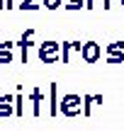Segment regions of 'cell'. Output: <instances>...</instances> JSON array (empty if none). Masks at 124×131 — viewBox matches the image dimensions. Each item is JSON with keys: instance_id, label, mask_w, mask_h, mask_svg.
<instances>
[{"instance_id": "obj_10", "label": "cell", "mask_w": 124, "mask_h": 131, "mask_svg": "<svg viewBox=\"0 0 124 131\" xmlns=\"http://www.w3.org/2000/svg\"><path fill=\"white\" fill-rule=\"evenodd\" d=\"M15 7H19V10H39L42 5H37V0H19Z\"/></svg>"}, {"instance_id": "obj_21", "label": "cell", "mask_w": 124, "mask_h": 131, "mask_svg": "<svg viewBox=\"0 0 124 131\" xmlns=\"http://www.w3.org/2000/svg\"><path fill=\"white\" fill-rule=\"evenodd\" d=\"M95 5H92V0H85V10H92Z\"/></svg>"}, {"instance_id": "obj_2", "label": "cell", "mask_w": 124, "mask_h": 131, "mask_svg": "<svg viewBox=\"0 0 124 131\" xmlns=\"http://www.w3.org/2000/svg\"><path fill=\"white\" fill-rule=\"evenodd\" d=\"M37 58L42 63H58V61H61V44H58V41L37 44Z\"/></svg>"}, {"instance_id": "obj_19", "label": "cell", "mask_w": 124, "mask_h": 131, "mask_svg": "<svg viewBox=\"0 0 124 131\" xmlns=\"http://www.w3.org/2000/svg\"><path fill=\"white\" fill-rule=\"evenodd\" d=\"M10 7H15V0H5V10H10Z\"/></svg>"}, {"instance_id": "obj_13", "label": "cell", "mask_w": 124, "mask_h": 131, "mask_svg": "<svg viewBox=\"0 0 124 131\" xmlns=\"http://www.w3.org/2000/svg\"><path fill=\"white\" fill-rule=\"evenodd\" d=\"M71 41H63V46H61V58H63V63H71Z\"/></svg>"}, {"instance_id": "obj_9", "label": "cell", "mask_w": 124, "mask_h": 131, "mask_svg": "<svg viewBox=\"0 0 124 131\" xmlns=\"http://www.w3.org/2000/svg\"><path fill=\"white\" fill-rule=\"evenodd\" d=\"M105 56H124V41H112L105 46Z\"/></svg>"}, {"instance_id": "obj_11", "label": "cell", "mask_w": 124, "mask_h": 131, "mask_svg": "<svg viewBox=\"0 0 124 131\" xmlns=\"http://www.w3.org/2000/svg\"><path fill=\"white\" fill-rule=\"evenodd\" d=\"M92 95H83V114L85 117H90V112H92Z\"/></svg>"}, {"instance_id": "obj_5", "label": "cell", "mask_w": 124, "mask_h": 131, "mask_svg": "<svg viewBox=\"0 0 124 131\" xmlns=\"http://www.w3.org/2000/svg\"><path fill=\"white\" fill-rule=\"evenodd\" d=\"M15 114V102L12 95H0V119H7Z\"/></svg>"}, {"instance_id": "obj_22", "label": "cell", "mask_w": 124, "mask_h": 131, "mask_svg": "<svg viewBox=\"0 0 124 131\" xmlns=\"http://www.w3.org/2000/svg\"><path fill=\"white\" fill-rule=\"evenodd\" d=\"M0 10H5V0H0Z\"/></svg>"}, {"instance_id": "obj_20", "label": "cell", "mask_w": 124, "mask_h": 131, "mask_svg": "<svg viewBox=\"0 0 124 131\" xmlns=\"http://www.w3.org/2000/svg\"><path fill=\"white\" fill-rule=\"evenodd\" d=\"M102 7H105V10H110V7H112V0H102Z\"/></svg>"}, {"instance_id": "obj_12", "label": "cell", "mask_w": 124, "mask_h": 131, "mask_svg": "<svg viewBox=\"0 0 124 131\" xmlns=\"http://www.w3.org/2000/svg\"><path fill=\"white\" fill-rule=\"evenodd\" d=\"M63 7L71 10V12H76V10H83V7H85V0H68Z\"/></svg>"}, {"instance_id": "obj_3", "label": "cell", "mask_w": 124, "mask_h": 131, "mask_svg": "<svg viewBox=\"0 0 124 131\" xmlns=\"http://www.w3.org/2000/svg\"><path fill=\"white\" fill-rule=\"evenodd\" d=\"M15 46H19V58H22V63H27L29 61V49L37 46V44H34V29L32 27L24 29V34L19 37V41H15Z\"/></svg>"}, {"instance_id": "obj_18", "label": "cell", "mask_w": 124, "mask_h": 131, "mask_svg": "<svg viewBox=\"0 0 124 131\" xmlns=\"http://www.w3.org/2000/svg\"><path fill=\"white\" fill-rule=\"evenodd\" d=\"M80 46H83L80 41H71V51L73 53H80Z\"/></svg>"}, {"instance_id": "obj_17", "label": "cell", "mask_w": 124, "mask_h": 131, "mask_svg": "<svg viewBox=\"0 0 124 131\" xmlns=\"http://www.w3.org/2000/svg\"><path fill=\"white\" fill-rule=\"evenodd\" d=\"M107 63H124V56H105Z\"/></svg>"}, {"instance_id": "obj_23", "label": "cell", "mask_w": 124, "mask_h": 131, "mask_svg": "<svg viewBox=\"0 0 124 131\" xmlns=\"http://www.w3.org/2000/svg\"><path fill=\"white\" fill-rule=\"evenodd\" d=\"M122 7H124V0H122Z\"/></svg>"}, {"instance_id": "obj_14", "label": "cell", "mask_w": 124, "mask_h": 131, "mask_svg": "<svg viewBox=\"0 0 124 131\" xmlns=\"http://www.w3.org/2000/svg\"><path fill=\"white\" fill-rule=\"evenodd\" d=\"M63 5V0H44V7L46 10H58Z\"/></svg>"}, {"instance_id": "obj_24", "label": "cell", "mask_w": 124, "mask_h": 131, "mask_svg": "<svg viewBox=\"0 0 124 131\" xmlns=\"http://www.w3.org/2000/svg\"><path fill=\"white\" fill-rule=\"evenodd\" d=\"M63 3H68V0H63Z\"/></svg>"}, {"instance_id": "obj_6", "label": "cell", "mask_w": 124, "mask_h": 131, "mask_svg": "<svg viewBox=\"0 0 124 131\" xmlns=\"http://www.w3.org/2000/svg\"><path fill=\"white\" fill-rule=\"evenodd\" d=\"M29 102H32V114L34 117H42V102H44V92L39 88H34L29 92Z\"/></svg>"}, {"instance_id": "obj_16", "label": "cell", "mask_w": 124, "mask_h": 131, "mask_svg": "<svg viewBox=\"0 0 124 131\" xmlns=\"http://www.w3.org/2000/svg\"><path fill=\"white\" fill-rule=\"evenodd\" d=\"M0 63H12V51H5V53H0Z\"/></svg>"}, {"instance_id": "obj_4", "label": "cell", "mask_w": 124, "mask_h": 131, "mask_svg": "<svg viewBox=\"0 0 124 131\" xmlns=\"http://www.w3.org/2000/svg\"><path fill=\"white\" fill-rule=\"evenodd\" d=\"M80 58H83L85 63H97V61L102 58V46H100L97 41H85V44L80 46Z\"/></svg>"}, {"instance_id": "obj_8", "label": "cell", "mask_w": 124, "mask_h": 131, "mask_svg": "<svg viewBox=\"0 0 124 131\" xmlns=\"http://www.w3.org/2000/svg\"><path fill=\"white\" fill-rule=\"evenodd\" d=\"M12 102H15V117H24V95H22V90H17L12 95Z\"/></svg>"}, {"instance_id": "obj_15", "label": "cell", "mask_w": 124, "mask_h": 131, "mask_svg": "<svg viewBox=\"0 0 124 131\" xmlns=\"http://www.w3.org/2000/svg\"><path fill=\"white\" fill-rule=\"evenodd\" d=\"M12 49H15V41H3V44H0V53L12 51Z\"/></svg>"}, {"instance_id": "obj_1", "label": "cell", "mask_w": 124, "mask_h": 131, "mask_svg": "<svg viewBox=\"0 0 124 131\" xmlns=\"http://www.w3.org/2000/svg\"><path fill=\"white\" fill-rule=\"evenodd\" d=\"M83 112V97L78 92H66L63 97H58V114L73 119Z\"/></svg>"}, {"instance_id": "obj_7", "label": "cell", "mask_w": 124, "mask_h": 131, "mask_svg": "<svg viewBox=\"0 0 124 131\" xmlns=\"http://www.w3.org/2000/svg\"><path fill=\"white\" fill-rule=\"evenodd\" d=\"M49 114L51 117L58 114V83L49 85Z\"/></svg>"}]
</instances>
